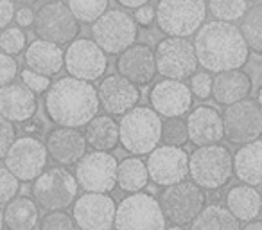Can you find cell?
<instances>
[{
    "mask_svg": "<svg viewBox=\"0 0 262 230\" xmlns=\"http://www.w3.org/2000/svg\"><path fill=\"white\" fill-rule=\"evenodd\" d=\"M198 63L208 72L241 70L248 63L250 49L233 24L212 20L201 26L194 38Z\"/></svg>",
    "mask_w": 262,
    "mask_h": 230,
    "instance_id": "obj_1",
    "label": "cell"
},
{
    "mask_svg": "<svg viewBox=\"0 0 262 230\" xmlns=\"http://www.w3.org/2000/svg\"><path fill=\"white\" fill-rule=\"evenodd\" d=\"M99 95L92 83L67 76L52 83L45 97V112L61 128L86 126L99 113Z\"/></svg>",
    "mask_w": 262,
    "mask_h": 230,
    "instance_id": "obj_2",
    "label": "cell"
},
{
    "mask_svg": "<svg viewBox=\"0 0 262 230\" xmlns=\"http://www.w3.org/2000/svg\"><path fill=\"white\" fill-rule=\"evenodd\" d=\"M162 124L164 121L153 108L135 106L124 113L119 122L120 144L127 153L135 157L149 155L162 140Z\"/></svg>",
    "mask_w": 262,
    "mask_h": 230,
    "instance_id": "obj_3",
    "label": "cell"
},
{
    "mask_svg": "<svg viewBox=\"0 0 262 230\" xmlns=\"http://www.w3.org/2000/svg\"><path fill=\"white\" fill-rule=\"evenodd\" d=\"M189 175L201 189H221L233 176V155L221 144L198 148L189 157Z\"/></svg>",
    "mask_w": 262,
    "mask_h": 230,
    "instance_id": "obj_4",
    "label": "cell"
},
{
    "mask_svg": "<svg viewBox=\"0 0 262 230\" xmlns=\"http://www.w3.org/2000/svg\"><path fill=\"white\" fill-rule=\"evenodd\" d=\"M207 18L205 0H160L157 8L158 29L171 38L196 34Z\"/></svg>",
    "mask_w": 262,
    "mask_h": 230,
    "instance_id": "obj_5",
    "label": "cell"
},
{
    "mask_svg": "<svg viewBox=\"0 0 262 230\" xmlns=\"http://www.w3.org/2000/svg\"><path fill=\"white\" fill-rule=\"evenodd\" d=\"M160 203L147 193L127 194L117 205L115 230H167Z\"/></svg>",
    "mask_w": 262,
    "mask_h": 230,
    "instance_id": "obj_6",
    "label": "cell"
},
{
    "mask_svg": "<svg viewBox=\"0 0 262 230\" xmlns=\"http://www.w3.org/2000/svg\"><path fill=\"white\" fill-rule=\"evenodd\" d=\"M79 183L65 168H51L33 183V200L45 211H65L77 200Z\"/></svg>",
    "mask_w": 262,
    "mask_h": 230,
    "instance_id": "obj_7",
    "label": "cell"
},
{
    "mask_svg": "<svg viewBox=\"0 0 262 230\" xmlns=\"http://www.w3.org/2000/svg\"><path fill=\"white\" fill-rule=\"evenodd\" d=\"M207 198L200 185L194 182H183L174 183V185L165 187L158 196V203L164 212L165 219L171 221V225L185 226L192 223L203 211Z\"/></svg>",
    "mask_w": 262,
    "mask_h": 230,
    "instance_id": "obj_8",
    "label": "cell"
},
{
    "mask_svg": "<svg viewBox=\"0 0 262 230\" xmlns=\"http://www.w3.org/2000/svg\"><path fill=\"white\" fill-rule=\"evenodd\" d=\"M139 26L135 18L120 9H110L92 24V38L106 54H122L135 45Z\"/></svg>",
    "mask_w": 262,
    "mask_h": 230,
    "instance_id": "obj_9",
    "label": "cell"
},
{
    "mask_svg": "<svg viewBox=\"0 0 262 230\" xmlns=\"http://www.w3.org/2000/svg\"><path fill=\"white\" fill-rule=\"evenodd\" d=\"M157 72L164 79L185 81L196 74L198 56L187 38H164L155 51Z\"/></svg>",
    "mask_w": 262,
    "mask_h": 230,
    "instance_id": "obj_10",
    "label": "cell"
},
{
    "mask_svg": "<svg viewBox=\"0 0 262 230\" xmlns=\"http://www.w3.org/2000/svg\"><path fill=\"white\" fill-rule=\"evenodd\" d=\"M34 33L40 40L56 45L72 44L79 34V22L63 2H49L41 6L34 18Z\"/></svg>",
    "mask_w": 262,
    "mask_h": 230,
    "instance_id": "obj_11",
    "label": "cell"
},
{
    "mask_svg": "<svg viewBox=\"0 0 262 230\" xmlns=\"http://www.w3.org/2000/svg\"><path fill=\"white\" fill-rule=\"evenodd\" d=\"M225 137L232 144H250L262 137V112L257 101L244 99L235 104L226 106L223 112Z\"/></svg>",
    "mask_w": 262,
    "mask_h": 230,
    "instance_id": "obj_12",
    "label": "cell"
},
{
    "mask_svg": "<svg viewBox=\"0 0 262 230\" xmlns=\"http://www.w3.org/2000/svg\"><path fill=\"white\" fill-rule=\"evenodd\" d=\"M49 151L45 142L34 137H22L13 142L6 155V168L20 182H34L47 168Z\"/></svg>",
    "mask_w": 262,
    "mask_h": 230,
    "instance_id": "obj_13",
    "label": "cell"
},
{
    "mask_svg": "<svg viewBox=\"0 0 262 230\" xmlns=\"http://www.w3.org/2000/svg\"><path fill=\"white\" fill-rule=\"evenodd\" d=\"M119 162L106 151H90L76 164V180L86 193L108 194L117 185Z\"/></svg>",
    "mask_w": 262,
    "mask_h": 230,
    "instance_id": "obj_14",
    "label": "cell"
},
{
    "mask_svg": "<svg viewBox=\"0 0 262 230\" xmlns=\"http://www.w3.org/2000/svg\"><path fill=\"white\" fill-rule=\"evenodd\" d=\"M65 69L72 77L92 83L104 76L108 58L94 40L79 38L69 44V49L65 51Z\"/></svg>",
    "mask_w": 262,
    "mask_h": 230,
    "instance_id": "obj_15",
    "label": "cell"
},
{
    "mask_svg": "<svg viewBox=\"0 0 262 230\" xmlns=\"http://www.w3.org/2000/svg\"><path fill=\"white\" fill-rule=\"evenodd\" d=\"M147 173L149 180L157 185L169 187L180 183L189 175V155L183 148L176 146H158L147 157Z\"/></svg>",
    "mask_w": 262,
    "mask_h": 230,
    "instance_id": "obj_16",
    "label": "cell"
},
{
    "mask_svg": "<svg viewBox=\"0 0 262 230\" xmlns=\"http://www.w3.org/2000/svg\"><path fill=\"white\" fill-rule=\"evenodd\" d=\"M117 205L112 196L101 193H84L74 201L72 218L81 230H112Z\"/></svg>",
    "mask_w": 262,
    "mask_h": 230,
    "instance_id": "obj_17",
    "label": "cell"
},
{
    "mask_svg": "<svg viewBox=\"0 0 262 230\" xmlns=\"http://www.w3.org/2000/svg\"><path fill=\"white\" fill-rule=\"evenodd\" d=\"M151 108L164 117H182L192 108V92L183 81H158L149 92Z\"/></svg>",
    "mask_w": 262,
    "mask_h": 230,
    "instance_id": "obj_18",
    "label": "cell"
},
{
    "mask_svg": "<svg viewBox=\"0 0 262 230\" xmlns=\"http://www.w3.org/2000/svg\"><path fill=\"white\" fill-rule=\"evenodd\" d=\"M99 102L108 115H124L139 106V87L127 81L120 74L106 76L99 85Z\"/></svg>",
    "mask_w": 262,
    "mask_h": 230,
    "instance_id": "obj_19",
    "label": "cell"
},
{
    "mask_svg": "<svg viewBox=\"0 0 262 230\" xmlns=\"http://www.w3.org/2000/svg\"><path fill=\"white\" fill-rule=\"evenodd\" d=\"M117 72L137 87H146L158 74L155 51L146 44L131 45L117 58Z\"/></svg>",
    "mask_w": 262,
    "mask_h": 230,
    "instance_id": "obj_20",
    "label": "cell"
},
{
    "mask_svg": "<svg viewBox=\"0 0 262 230\" xmlns=\"http://www.w3.org/2000/svg\"><path fill=\"white\" fill-rule=\"evenodd\" d=\"M187 130H189V140L198 148L219 144L225 139L223 115L214 106L208 104L196 106L187 115Z\"/></svg>",
    "mask_w": 262,
    "mask_h": 230,
    "instance_id": "obj_21",
    "label": "cell"
},
{
    "mask_svg": "<svg viewBox=\"0 0 262 230\" xmlns=\"http://www.w3.org/2000/svg\"><path fill=\"white\" fill-rule=\"evenodd\" d=\"M49 157L59 165H74L86 155V139L76 128H56L45 139Z\"/></svg>",
    "mask_w": 262,
    "mask_h": 230,
    "instance_id": "obj_22",
    "label": "cell"
},
{
    "mask_svg": "<svg viewBox=\"0 0 262 230\" xmlns=\"http://www.w3.org/2000/svg\"><path fill=\"white\" fill-rule=\"evenodd\" d=\"M38 110L36 94L24 83L0 87V115L9 122H26Z\"/></svg>",
    "mask_w": 262,
    "mask_h": 230,
    "instance_id": "obj_23",
    "label": "cell"
},
{
    "mask_svg": "<svg viewBox=\"0 0 262 230\" xmlns=\"http://www.w3.org/2000/svg\"><path fill=\"white\" fill-rule=\"evenodd\" d=\"M24 61H26V69L45 77H52L65 67V52L56 44L34 40L27 47Z\"/></svg>",
    "mask_w": 262,
    "mask_h": 230,
    "instance_id": "obj_24",
    "label": "cell"
},
{
    "mask_svg": "<svg viewBox=\"0 0 262 230\" xmlns=\"http://www.w3.org/2000/svg\"><path fill=\"white\" fill-rule=\"evenodd\" d=\"M251 77L243 70H228V72H219L214 77L212 85V95L219 104H235L239 101L250 97L251 94Z\"/></svg>",
    "mask_w": 262,
    "mask_h": 230,
    "instance_id": "obj_25",
    "label": "cell"
},
{
    "mask_svg": "<svg viewBox=\"0 0 262 230\" xmlns=\"http://www.w3.org/2000/svg\"><path fill=\"white\" fill-rule=\"evenodd\" d=\"M233 175L246 185H262V139L239 148L233 157Z\"/></svg>",
    "mask_w": 262,
    "mask_h": 230,
    "instance_id": "obj_26",
    "label": "cell"
},
{
    "mask_svg": "<svg viewBox=\"0 0 262 230\" xmlns=\"http://www.w3.org/2000/svg\"><path fill=\"white\" fill-rule=\"evenodd\" d=\"M226 208L235 216L239 221H255L262 214L260 193L255 187L241 183L228 191L226 194Z\"/></svg>",
    "mask_w": 262,
    "mask_h": 230,
    "instance_id": "obj_27",
    "label": "cell"
},
{
    "mask_svg": "<svg viewBox=\"0 0 262 230\" xmlns=\"http://www.w3.org/2000/svg\"><path fill=\"white\" fill-rule=\"evenodd\" d=\"M84 139L94 151H112L120 144L119 122L112 115H95L84 130Z\"/></svg>",
    "mask_w": 262,
    "mask_h": 230,
    "instance_id": "obj_28",
    "label": "cell"
},
{
    "mask_svg": "<svg viewBox=\"0 0 262 230\" xmlns=\"http://www.w3.org/2000/svg\"><path fill=\"white\" fill-rule=\"evenodd\" d=\"M40 225V212L34 200L15 198L4 208V226L8 230H34Z\"/></svg>",
    "mask_w": 262,
    "mask_h": 230,
    "instance_id": "obj_29",
    "label": "cell"
},
{
    "mask_svg": "<svg viewBox=\"0 0 262 230\" xmlns=\"http://www.w3.org/2000/svg\"><path fill=\"white\" fill-rule=\"evenodd\" d=\"M149 182V173H147L146 162L137 157L124 158L119 162L117 169V185L129 194L142 193Z\"/></svg>",
    "mask_w": 262,
    "mask_h": 230,
    "instance_id": "obj_30",
    "label": "cell"
},
{
    "mask_svg": "<svg viewBox=\"0 0 262 230\" xmlns=\"http://www.w3.org/2000/svg\"><path fill=\"white\" fill-rule=\"evenodd\" d=\"M190 230H241V221L223 205H207L196 219L190 223Z\"/></svg>",
    "mask_w": 262,
    "mask_h": 230,
    "instance_id": "obj_31",
    "label": "cell"
},
{
    "mask_svg": "<svg viewBox=\"0 0 262 230\" xmlns=\"http://www.w3.org/2000/svg\"><path fill=\"white\" fill-rule=\"evenodd\" d=\"M239 29L248 49L255 54L262 56V4L248 9V13L243 16Z\"/></svg>",
    "mask_w": 262,
    "mask_h": 230,
    "instance_id": "obj_32",
    "label": "cell"
},
{
    "mask_svg": "<svg viewBox=\"0 0 262 230\" xmlns=\"http://www.w3.org/2000/svg\"><path fill=\"white\" fill-rule=\"evenodd\" d=\"M70 13L81 24H94L108 11V0H69Z\"/></svg>",
    "mask_w": 262,
    "mask_h": 230,
    "instance_id": "obj_33",
    "label": "cell"
},
{
    "mask_svg": "<svg viewBox=\"0 0 262 230\" xmlns=\"http://www.w3.org/2000/svg\"><path fill=\"white\" fill-rule=\"evenodd\" d=\"M208 11L219 22L233 24L248 13L246 0H208Z\"/></svg>",
    "mask_w": 262,
    "mask_h": 230,
    "instance_id": "obj_34",
    "label": "cell"
},
{
    "mask_svg": "<svg viewBox=\"0 0 262 230\" xmlns=\"http://www.w3.org/2000/svg\"><path fill=\"white\" fill-rule=\"evenodd\" d=\"M162 140L167 146L182 148L189 140V130H187V121L182 117H171L165 119L162 124Z\"/></svg>",
    "mask_w": 262,
    "mask_h": 230,
    "instance_id": "obj_35",
    "label": "cell"
},
{
    "mask_svg": "<svg viewBox=\"0 0 262 230\" xmlns=\"http://www.w3.org/2000/svg\"><path fill=\"white\" fill-rule=\"evenodd\" d=\"M27 38L20 27H8L0 33V49L4 51V54L16 56L26 49Z\"/></svg>",
    "mask_w": 262,
    "mask_h": 230,
    "instance_id": "obj_36",
    "label": "cell"
},
{
    "mask_svg": "<svg viewBox=\"0 0 262 230\" xmlns=\"http://www.w3.org/2000/svg\"><path fill=\"white\" fill-rule=\"evenodd\" d=\"M40 230H76V221L65 211H52L41 218Z\"/></svg>",
    "mask_w": 262,
    "mask_h": 230,
    "instance_id": "obj_37",
    "label": "cell"
},
{
    "mask_svg": "<svg viewBox=\"0 0 262 230\" xmlns=\"http://www.w3.org/2000/svg\"><path fill=\"white\" fill-rule=\"evenodd\" d=\"M20 189V180L6 165H0V205L15 200Z\"/></svg>",
    "mask_w": 262,
    "mask_h": 230,
    "instance_id": "obj_38",
    "label": "cell"
},
{
    "mask_svg": "<svg viewBox=\"0 0 262 230\" xmlns=\"http://www.w3.org/2000/svg\"><path fill=\"white\" fill-rule=\"evenodd\" d=\"M212 85L214 79L208 72H196L190 77V92L192 95H196L198 99H208L212 95Z\"/></svg>",
    "mask_w": 262,
    "mask_h": 230,
    "instance_id": "obj_39",
    "label": "cell"
},
{
    "mask_svg": "<svg viewBox=\"0 0 262 230\" xmlns=\"http://www.w3.org/2000/svg\"><path fill=\"white\" fill-rule=\"evenodd\" d=\"M20 77H22V83L26 85L29 90H33L34 94H43V92H49V88L52 87L51 77H45L41 74H36L33 70L26 69L20 72Z\"/></svg>",
    "mask_w": 262,
    "mask_h": 230,
    "instance_id": "obj_40",
    "label": "cell"
},
{
    "mask_svg": "<svg viewBox=\"0 0 262 230\" xmlns=\"http://www.w3.org/2000/svg\"><path fill=\"white\" fill-rule=\"evenodd\" d=\"M18 74V63L13 56L0 52V87L15 83V77Z\"/></svg>",
    "mask_w": 262,
    "mask_h": 230,
    "instance_id": "obj_41",
    "label": "cell"
},
{
    "mask_svg": "<svg viewBox=\"0 0 262 230\" xmlns=\"http://www.w3.org/2000/svg\"><path fill=\"white\" fill-rule=\"evenodd\" d=\"M16 140V130L15 124L9 122L8 119H4L0 115V160L6 158L9 148L13 146V142Z\"/></svg>",
    "mask_w": 262,
    "mask_h": 230,
    "instance_id": "obj_42",
    "label": "cell"
},
{
    "mask_svg": "<svg viewBox=\"0 0 262 230\" xmlns=\"http://www.w3.org/2000/svg\"><path fill=\"white\" fill-rule=\"evenodd\" d=\"M15 2L13 0H0V29H8L15 18Z\"/></svg>",
    "mask_w": 262,
    "mask_h": 230,
    "instance_id": "obj_43",
    "label": "cell"
},
{
    "mask_svg": "<svg viewBox=\"0 0 262 230\" xmlns=\"http://www.w3.org/2000/svg\"><path fill=\"white\" fill-rule=\"evenodd\" d=\"M135 22L137 26H142V27H149L151 24L157 20V11H155V8H151L149 4L147 6H142V8H139L135 11Z\"/></svg>",
    "mask_w": 262,
    "mask_h": 230,
    "instance_id": "obj_44",
    "label": "cell"
},
{
    "mask_svg": "<svg viewBox=\"0 0 262 230\" xmlns=\"http://www.w3.org/2000/svg\"><path fill=\"white\" fill-rule=\"evenodd\" d=\"M34 18H36V13H34L29 6H22V8L16 9V13H15V22L18 27L34 26Z\"/></svg>",
    "mask_w": 262,
    "mask_h": 230,
    "instance_id": "obj_45",
    "label": "cell"
},
{
    "mask_svg": "<svg viewBox=\"0 0 262 230\" xmlns=\"http://www.w3.org/2000/svg\"><path fill=\"white\" fill-rule=\"evenodd\" d=\"M117 2L127 9H139V8H142V6H147L149 0H117Z\"/></svg>",
    "mask_w": 262,
    "mask_h": 230,
    "instance_id": "obj_46",
    "label": "cell"
},
{
    "mask_svg": "<svg viewBox=\"0 0 262 230\" xmlns=\"http://www.w3.org/2000/svg\"><path fill=\"white\" fill-rule=\"evenodd\" d=\"M241 230H262V221H258V219H255V221H250L246 223V226Z\"/></svg>",
    "mask_w": 262,
    "mask_h": 230,
    "instance_id": "obj_47",
    "label": "cell"
},
{
    "mask_svg": "<svg viewBox=\"0 0 262 230\" xmlns=\"http://www.w3.org/2000/svg\"><path fill=\"white\" fill-rule=\"evenodd\" d=\"M255 101H257L258 108H260V112H262V87L258 88V92H257V99H255Z\"/></svg>",
    "mask_w": 262,
    "mask_h": 230,
    "instance_id": "obj_48",
    "label": "cell"
},
{
    "mask_svg": "<svg viewBox=\"0 0 262 230\" xmlns=\"http://www.w3.org/2000/svg\"><path fill=\"white\" fill-rule=\"evenodd\" d=\"M13 2H16V4H22V6H31V4H34L36 0H13Z\"/></svg>",
    "mask_w": 262,
    "mask_h": 230,
    "instance_id": "obj_49",
    "label": "cell"
},
{
    "mask_svg": "<svg viewBox=\"0 0 262 230\" xmlns=\"http://www.w3.org/2000/svg\"><path fill=\"white\" fill-rule=\"evenodd\" d=\"M0 230H4V211L0 208Z\"/></svg>",
    "mask_w": 262,
    "mask_h": 230,
    "instance_id": "obj_50",
    "label": "cell"
},
{
    "mask_svg": "<svg viewBox=\"0 0 262 230\" xmlns=\"http://www.w3.org/2000/svg\"><path fill=\"white\" fill-rule=\"evenodd\" d=\"M167 230H183V228H182V226H180V225H171Z\"/></svg>",
    "mask_w": 262,
    "mask_h": 230,
    "instance_id": "obj_51",
    "label": "cell"
},
{
    "mask_svg": "<svg viewBox=\"0 0 262 230\" xmlns=\"http://www.w3.org/2000/svg\"><path fill=\"white\" fill-rule=\"evenodd\" d=\"M246 2H257V0H246Z\"/></svg>",
    "mask_w": 262,
    "mask_h": 230,
    "instance_id": "obj_52",
    "label": "cell"
},
{
    "mask_svg": "<svg viewBox=\"0 0 262 230\" xmlns=\"http://www.w3.org/2000/svg\"><path fill=\"white\" fill-rule=\"evenodd\" d=\"M260 201H262V193H260Z\"/></svg>",
    "mask_w": 262,
    "mask_h": 230,
    "instance_id": "obj_53",
    "label": "cell"
}]
</instances>
